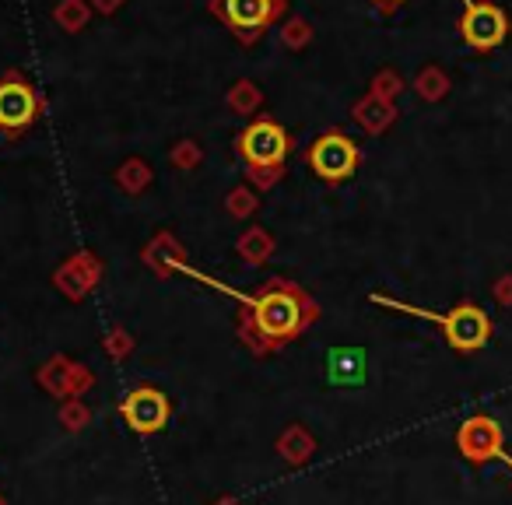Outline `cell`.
Returning <instances> with one entry per match:
<instances>
[{
  "instance_id": "obj_1",
  "label": "cell",
  "mask_w": 512,
  "mask_h": 505,
  "mask_svg": "<svg viewBox=\"0 0 512 505\" xmlns=\"http://www.w3.org/2000/svg\"><path fill=\"white\" fill-rule=\"evenodd\" d=\"M239 302H246L239 316V330H242V341L256 351V355H264L271 348H285L288 341L302 334L309 323L316 320V306L306 292H302L295 281L285 278H274L267 281L264 288H256L253 295H239L232 292Z\"/></svg>"
},
{
  "instance_id": "obj_5",
  "label": "cell",
  "mask_w": 512,
  "mask_h": 505,
  "mask_svg": "<svg viewBox=\"0 0 512 505\" xmlns=\"http://www.w3.org/2000/svg\"><path fill=\"white\" fill-rule=\"evenodd\" d=\"M306 162L323 183H344L358 172V162H362V151L351 141L348 134L334 130V134H320L313 144L306 148Z\"/></svg>"
},
{
  "instance_id": "obj_9",
  "label": "cell",
  "mask_w": 512,
  "mask_h": 505,
  "mask_svg": "<svg viewBox=\"0 0 512 505\" xmlns=\"http://www.w3.org/2000/svg\"><path fill=\"white\" fill-rule=\"evenodd\" d=\"M120 414L137 435H155L165 428L172 414V404L158 386H134L127 393V400L120 404Z\"/></svg>"
},
{
  "instance_id": "obj_7",
  "label": "cell",
  "mask_w": 512,
  "mask_h": 505,
  "mask_svg": "<svg viewBox=\"0 0 512 505\" xmlns=\"http://www.w3.org/2000/svg\"><path fill=\"white\" fill-rule=\"evenodd\" d=\"M460 36L470 50H495L509 36V18L498 4L491 0H463V18H460Z\"/></svg>"
},
{
  "instance_id": "obj_2",
  "label": "cell",
  "mask_w": 512,
  "mask_h": 505,
  "mask_svg": "<svg viewBox=\"0 0 512 505\" xmlns=\"http://www.w3.org/2000/svg\"><path fill=\"white\" fill-rule=\"evenodd\" d=\"M372 302L400 309V313L421 316V320L439 323L442 334H446V341H449V348L460 351V355H474V351H481L484 344L491 341V316L484 313L477 302H460V306H453L449 313H432V309L404 306V302H393V299H386V295H372Z\"/></svg>"
},
{
  "instance_id": "obj_12",
  "label": "cell",
  "mask_w": 512,
  "mask_h": 505,
  "mask_svg": "<svg viewBox=\"0 0 512 505\" xmlns=\"http://www.w3.org/2000/svg\"><path fill=\"white\" fill-rule=\"evenodd\" d=\"M372 4H376L379 11H393V8H400L404 0H372Z\"/></svg>"
},
{
  "instance_id": "obj_8",
  "label": "cell",
  "mask_w": 512,
  "mask_h": 505,
  "mask_svg": "<svg viewBox=\"0 0 512 505\" xmlns=\"http://www.w3.org/2000/svg\"><path fill=\"white\" fill-rule=\"evenodd\" d=\"M502 446H505L502 425L495 418H488V414H470L460 425V432H456V449L474 467H484L491 460H505Z\"/></svg>"
},
{
  "instance_id": "obj_6",
  "label": "cell",
  "mask_w": 512,
  "mask_h": 505,
  "mask_svg": "<svg viewBox=\"0 0 512 505\" xmlns=\"http://www.w3.org/2000/svg\"><path fill=\"white\" fill-rule=\"evenodd\" d=\"M211 11L242 43H256L264 29H271L285 15V0H214Z\"/></svg>"
},
{
  "instance_id": "obj_11",
  "label": "cell",
  "mask_w": 512,
  "mask_h": 505,
  "mask_svg": "<svg viewBox=\"0 0 512 505\" xmlns=\"http://www.w3.org/2000/svg\"><path fill=\"white\" fill-rule=\"evenodd\" d=\"M239 249H242V257H246L249 264H264V260H267V249H271V242H267L260 232H249V235H242Z\"/></svg>"
},
{
  "instance_id": "obj_3",
  "label": "cell",
  "mask_w": 512,
  "mask_h": 505,
  "mask_svg": "<svg viewBox=\"0 0 512 505\" xmlns=\"http://www.w3.org/2000/svg\"><path fill=\"white\" fill-rule=\"evenodd\" d=\"M235 151L239 158L249 165L260 183H271V179L281 176V165H285L288 151H292V137L271 116H256L249 127H242L239 141H235Z\"/></svg>"
},
{
  "instance_id": "obj_13",
  "label": "cell",
  "mask_w": 512,
  "mask_h": 505,
  "mask_svg": "<svg viewBox=\"0 0 512 505\" xmlns=\"http://www.w3.org/2000/svg\"><path fill=\"white\" fill-rule=\"evenodd\" d=\"M218 505H239V502H218Z\"/></svg>"
},
{
  "instance_id": "obj_4",
  "label": "cell",
  "mask_w": 512,
  "mask_h": 505,
  "mask_svg": "<svg viewBox=\"0 0 512 505\" xmlns=\"http://www.w3.org/2000/svg\"><path fill=\"white\" fill-rule=\"evenodd\" d=\"M43 113L32 81L22 71H4L0 74V134L22 137L32 123Z\"/></svg>"
},
{
  "instance_id": "obj_10",
  "label": "cell",
  "mask_w": 512,
  "mask_h": 505,
  "mask_svg": "<svg viewBox=\"0 0 512 505\" xmlns=\"http://www.w3.org/2000/svg\"><path fill=\"white\" fill-rule=\"evenodd\" d=\"M327 379L334 386H362L365 383V351L334 348L327 355Z\"/></svg>"
}]
</instances>
